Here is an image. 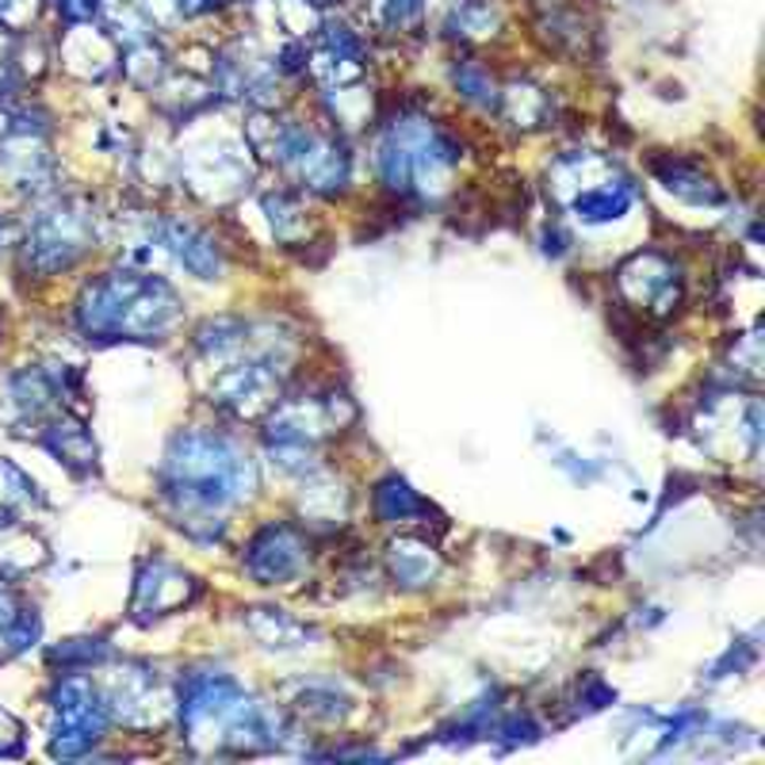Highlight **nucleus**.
<instances>
[{"mask_svg": "<svg viewBox=\"0 0 765 765\" xmlns=\"http://www.w3.org/2000/svg\"><path fill=\"white\" fill-rule=\"evenodd\" d=\"M306 559V544L291 525H269L249 544V570L261 581H284Z\"/></svg>", "mask_w": 765, "mask_h": 765, "instance_id": "obj_1", "label": "nucleus"}, {"mask_svg": "<svg viewBox=\"0 0 765 765\" xmlns=\"http://www.w3.org/2000/svg\"><path fill=\"white\" fill-rule=\"evenodd\" d=\"M169 241L180 261H185V269L196 272L199 280L219 276V249L211 245L207 234H199L196 227H169Z\"/></svg>", "mask_w": 765, "mask_h": 765, "instance_id": "obj_2", "label": "nucleus"}, {"mask_svg": "<svg viewBox=\"0 0 765 765\" xmlns=\"http://www.w3.org/2000/svg\"><path fill=\"white\" fill-rule=\"evenodd\" d=\"M376 510L382 521H410L413 513H421L426 505H421V497L413 494L406 482L398 479H387L382 486L376 490Z\"/></svg>", "mask_w": 765, "mask_h": 765, "instance_id": "obj_3", "label": "nucleus"}, {"mask_svg": "<svg viewBox=\"0 0 765 765\" xmlns=\"http://www.w3.org/2000/svg\"><path fill=\"white\" fill-rule=\"evenodd\" d=\"M390 567H395V578L398 581H410V586H421V581L432 578V555L426 544H395V552H390Z\"/></svg>", "mask_w": 765, "mask_h": 765, "instance_id": "obj_4", "label": "nucleus"}, {"mask_svg": "<svg viewBox=\"0 0 765 765\" xmlns=\"http://www.w3.org/2000/svg\"><path fill=\"white\" fill-rule=\"evenodd\" d=\"M455 88H460L468 99H475V104H486L494 107L497 104V85L490 81V73L482 70V65H455Z\"/></svg>", "mask_w": 765, "mask_h": 765, "instance_id": "obj_5", "label": "nucleus"}]
</instances>
